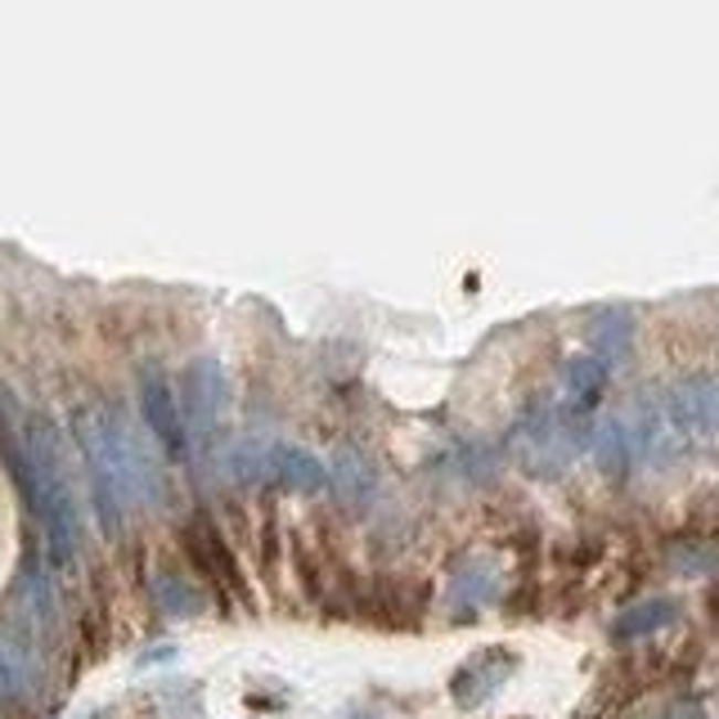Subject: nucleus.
<instances>
[{"instance_id": "nucleus-1", "label": "nucleus", "mask_w": 719, "mask_h": 719, "mask_svg": "<svg viewBox=\"0 0 719 719\" xmlns=\"http://www.w3.org/2000/svg\"><path fill=\"white\" fill-rule=\"evenodd\" d=\"M73 432L77 445L91 464L95 490H99V508H104V527H117L121 508H140L158 499V473L149 464V454L140 450V441L130 436L126 419L108 405H77L73 410Z\"/></svg>"}, {"instance_id": "nucleus-2", "label": "nucleus", "mask_w": 719, "mask_h": 719, "mask_svg": "<svg viewBox=\"0 0 719 719\" xmlns=\"http://www.w3.org/2000/svg\"><path fill=\"white\" fill-rule=\"evenodd\" d=\"M590 445L575 410H553V405H536L517 419L512 427V459L527 468L531 477H553L562 473L575 454Z\"/></svg>"}, {"instance_id": "nucleus-3", "label": "nucleus", "mask_w": 719, "mask_h": 719, "mask_svg": "<svg viewBox=\"0 0 719 719\" xmlns=\"http://www.w3.org/2000/svg\"><path fill=\"white\" fill-rule=\"evenodd\" d=\"M225 410V373L216 360H193L184 369V436L189 445H208Z\"/></svg>"}, {"instance_id": "nucleus-4", "label": "nucleus", "mask_w": 719, "mask_h": 719, "mask_svg": "<svg viewBox=\"0 0 719 719\" xmlns=\"http://www.w3.org/2000/svg\"><path fill=\"white\" fill-rule=\"evenodd\" d=\"M140 401H145V419H149L158 445L171 454V459H184V454H189L184 414H180V401L171 396V387H167L162 369H154V364L140 369Z\"/></svg>"}, {"instance_id": "nucleus-5", "label": "nucleus", "mask_w": 719, "mask_h": 719, "mask_svg": "<svg viewBox=\"0 0 719 719\" xmlns=\"http://www.w3.org/2000/svg\"><path fill=\"white\" fill-rule=\"evenodd\" d=\"M512 666H517V657H512V652H504V647H486V652H477V657H468L464 670L454 675V684H450L454 701H459L464 710L486 706V701L504 688V679L512 675Z\"/></svg>"}, {"instance_id": "nucleus-6", "label": "nucleus", "mask_w": 719, "mask_h": 719, "mask_svg": "<svg viewBox=\"0 0 719 719\" xmlns=\"http://www.w3.org/2000/svg\"><path fill=\"white\" fill-rule=\"evenodd\" d=\"M666 414L679 432H719V378H684L666 396Z\"/></svg>"}, {"instance_id": "nucleus-7", "label": "nucleus", "mask_w": 719, "mask_h": 719, "mask_svg": "<svg viewBox=\"0 0 719 719\" xmlns=\"http://www.w3.org/2000/svg\"><path fill=\"white\" fill-rule=\"evenodd\" d=\"M562 391H567V401H571L575 414L594 410L603 401V391H607V364L599 356H571L562 364Z\"/></svg>"}, {"instance_id": "nucleus-8", "label": "nucleus", "mask_w": 719, "mask_h": 719, "mask_svg": "<svg viewBox=\"0 0 719 719\" xmlns=\"http://www.w3.org/2000/svg\"><path fill=\"white\" fill-rule=\"evenodd\" d=\"M590 445H594V454H599V464H603L607 477H625L634 468V459H638V445L643 441H638V432H630V423L612 419V423H603L590 436Z\"/></svg>"}, {"instance_id": "nucleus-9", "label": "nucleus", "mask_w": 719, "mask_h": 719, "mask_svg": "<svg viewBox=\"0 0 719 719\" xmlns=\"http://www.w3.org/2000/svg\"><path fill=\"white\" fill-rule=\"evenodd\" d=\"M495 590H499V575H495L490 558H468L459 571H454V580H450L454 607H482V603L495 599Z\"/></svg>"}, {"instance_id": "nucleus-10", "label": "nucleus", "mask_w": 719, "mask_h": 719, "mask_svg": "<svg viewBox=\"0 0 719 719\" xmlns=\"http://www.w3.org/2000/svg\"><path fill=\"white\" fill-rule=\"evenodd\" d=\"M630 342H634V324H630V310H603L594 324H590V347L603 364H616L630 356Z\"/></svg>"}, {"instance_id": "nucleus-11", "label": "nucleus", "mask_w": 719, "mask_h": 719, "mask_svg": "<svg viewBox=\"0 0 719 719\" xmlns=\"http://www.w3.org/2000/svg\"><path fill=\"white\" fill-rule=\"evenodd\" d=\"M271 473H275L284 486H293V490H319V486H324V477H329V468H319L315 454L293 450V445L271 450Z\"/></svg>"}, {"instance_id": "nucleus-12", "label": "nucleus", "mask_w": 719, "mask_h": 719, "mask_svg": "<svg viewBox=\"0 0 719 719\" xmlns=\"http://www.w3.org/2000/svg\"><path fill=\"white\" fill-rule=\"evenodd\" d=\"M675 616H679V603L675 599H647V603H634L630 612H621L616 625H612V634L616 638H647V634L666 630Z\"/></svg>"}, {"instance_id": "nucleus-13", "label": "nucleus", "mask_w": 719, "mask_h": 719, "mask_svg": "<svg viewBox=\"0 0 719 719\" xmlns=\"http://www.w3.org/2000/svg\"><path fill=\"white\" fill-rule=\"evenodd\" d=\"M334 490L347 499V504H364L369 499V490H373V473H369V464L360 459L356 450H342V454H334Z\"/></svg>"}, {"instance_id": "nucleus-14", "label": "nucleus", "mask_w": 719, "mask_h": 719, "mask_svg": "<svg viewBox=\"0 0 719 719\" xmlns=\"http://www.w3.org/2000/svg\"><path fill=\"white\" fill-rule=\"evenodd\" d=\"M154 599H158V607L171 612V616H193V612H203V594L189 590L180 575H167V571L154 575Z\"/></svg>"}, {"instance_id": "nucleus-15", "label": "nucleus", "mask_w": 719, "mask_h": 719, "mask_svg": "<svg viewBox=\"0 0 719 719\" xmlns=\"http://www.w3.org/2000/svg\"><path fill=\"white\" fill-rule=\"evenodd\" d=\"M28 688V662L10 643H0V697H14Z\"/></svg>"}, {"instance_id": "nucleus-16", "label": "nucleus", "mask_w": 719, "mask_h": 719, "mask_svg": "<svg viewBox=\"0 0 719 719\" xmlns=\"http://www.w3.org/2000/svg\"><path fill=\"white\" fill-rule=\"evenodd\" d=\"M666 719H670V715H666Z\"/></svg>"}]
</instances>
